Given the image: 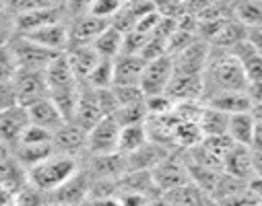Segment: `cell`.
<instances>
[{
	"instance_id": "cell-1",
	"label": "cell",
	"mask_w": 262,
	"mask_h": 206,
	"mask_svg": "<svg viewBox=\"0 0 262 206\" xmlns=\"http://www.w3.org/2000/svg\"><path fill=\"white\" fill-rule=\"evenodd\" d=\"M248 77L237 58L223 48H213L209 52L203 71V97L209 99L221 91H246Z\"/></svg>"
},
{
	"instance_id": "cell-2",
	"label": "cell",
	"mask_w": 262,
	"mask_h": 206,
	"mask_svg": "<svg viewBox=\"0 0 262 206\" xmlns=\"http://www.w3.org/2000/svg\"><path fill=\"white\" fill-rule=\"evenodd\" d=\"M79 167H81L79 157L54 151L43 161H39L31 169H27V179H29V184H33L35 188H39L48 194V192L56 190L58 186H62L69 177H73L79 171Z\"/></svg>"
},
{
	"instance_id": "cell-3",
	"label": "cell",
	"mask_w": 262,
	"mask_h": 206,
	"mask_svg": "<svg viewBox=\"0 0 262 206\" xmlns=\"http://www.w3.org/2000/svg\"><path fill=\"white\" fill-rule=\"evenodd\" d=\"M9 48L17 60V66L31 68V71H46V66L54 60V56L60 54V52H54L33 39H29L27 35H19V33H15L11 37Z\"/></svg>"
},
{
	"instance_id": "cell-4",
	"label": "cell",
	"mask_w": 262,
	"mask_h": 206,
	"mask_svg": "<svg viewBox=\"0 0 262 206\" xmlns=\"http://www.w3.org/2000/svg\"><path fill=\"white\" fill-rule=\"evenodd\" d=\"M171 77H173V58L167 54H161V56H155V58L145 62L139 85L147 97L149 95H161L167 91Z\"/></svg>"
},
{
	"instance_id": "cell-5",
	"label": "cell",
	"mask_w": 262,
	"mask_h": 206,
	"mask_svg": "<svg viewBox=\"0 0 262 206\" xmlns=\"http://www.w3.org/2000/svg\"><path fill=\"white\" fill-rule=\"evenodd\" d=\"M120 124L114 116H103L87 130V155H103L118 151Z\"/></svg>"
},
{
	"instance_id": "cell-6",
	"label": "cell",
	"mask_w": 262,
	"mask_h": 206,
	"mask_svg": "<svg viewBox=\"0 0 262 206\" xmlns=\"http://www.w3.org/2000/svg\"><path fill=\"white\" fill-rule=\"evenodd\" d=\"M89 186H91V173L87 169V165L81 163L79 171L69 177L62 186H58L56 190L48 192V202H56V204H79V202H87L89 198Z\"/></svg>"
},
{
	"instance_id": "cell-7",
	"label": "cell",
	"mask_w": 262,
	"mask_h": 206,
	"mask_svg": "<svg viewBox=\"0 0 262 206\" xmlns=\"http://www.w3.org/2000/svg\"><path fill=\"white\" fill-rule=\"evenodd\" d=\"M17 97L21 105H29L41 97H48V81L43 71H31V68H17L13 77Z\"/></svg>"
},
{
	"instance_id": "cell-8",
	"label": "cell",
	"mask_w": 262,
	"mask_h": 206,
	"mask_svg": "<svg viewBox=\"0 0 262 206\" xmlns=\"http://www.w3.org/2000/svg\"><path fill=\"white\" fill-rule=\"evenodd\" d=\"M52 145H54V151L58 153H67L81 159L87 153V130L75 124L73 120H69L54 132Z\"/></svg>"
},
{
	"instance_id": "cell-9",
	"label": "cell",
	"mask_w": 262,
	"mask_h": 206,
	"mask_svg": "<svg viewBox=\"0 0 262 206\" xmlns=\"http://www.w3.org/2000/svg\"><path fill=\"white\" fill-rule=\"evenodd\" d=\"M19 35H27L29 39L54 50V52H67L69 43H71V27H69V19L62 21H54L48 25H41L33 31L27 33H19Z\"/></svg>"
},
{
	"instance_id": "cell-10",
	"label": "cell",
	"mask_w": 262,
	"mask_h": 206,
	"mask_svg": "<svg viewBox=\"0 0 262 206\" xmlns=\"http://www.w3.org/2000/svg\"><path fill=\"white\" fill-rule=\"evenodd\" d=\"M29 126V113L25 105H13L0 111V143L9 149L19 143L25 128Z\"/></svg>"
},
{
	"instance_id": "cell-11",
	"label": "cell",
	"mask_w": 262,
	"mask_h": 206,
	"mask_svg": "<svg viewBox=\"0 0 262 206\" xmlns=\"http://www.w3.org/2000/svg\"><path fill=\"white\" fill-rule=\"evenodd\" d=\"M153 179L159 188V192H165V190H171L184 181L190 179L188 175V167H186V161L184 159H176V157H169L165 155L153 169Z\"/></svg>"
},
{
	"instance_id": "cell-12",
	"label": "cell",
	"mask_w": 262,
	"mask_h": 206,
	"mask_svg": "<svg viewBox=\"0 0 262 206\" xmlns=\"http://www.w3.org/2000/svg\"><path fill=\"white\" fill-rule=\"evenodd\" d=\"M25 107H27V113H29V122L37 124V126H41V128H46L50 132H56L64 122H69L67 118L62 116L60 107L52 101L50 95L25 105Z\"/></svg>"
},
{
	"instance_id": "cell-13",
	"label": "cell",
	"mask_w": 262,
	"mask_h": 206,
	"mask_svg": "<svg viewBox=\"0 0 262 206\" xmlns=\"http://www.w3.org/2000/svg\"><path fill=\"white\" fill-rule=\"evenodd\" d=\"M145 62L141 54H118L114 58V85H139Z\"/></svg>"
},
{
	"instance_id": "cell-14",
	"label": "cell",
	"mask_w": 262,
	"mask_h": 206,
	"mask_svg": "<svg viewBox=\"0 0 262 206\" xmlns=\"http://www.w3.org/2000/svg\"><path fill=\"white\" fill-rule=\"evenodd\" d=\"M223 171L250 181L254 177V157H252V149L244 147V145H233L225 157H223Z\"/></svg>"
},
{
	"instance_id": "cell-15",
	"label": "cell",
	"mask_w": 262,
	"mask_h": 206,
	"mask_svg": "<svg viewBox=\"0 0 262 206\" xmlns=\"http://www.w3.org/2000/svg\"><path fill=\"white\" fill-rule=\"evenodd\" d=\"M67 56L79 83L85 81V77L91 73V68L99 62V54L95 52L93 43H71L67 48Z\"/></svg>"
},
{
	"instance_id": "cell-16",
	"label": "cell",
	"mask_w": 262,
	"mask_h": 206,
	"mask_svg": "<svg viewBox=\"0 0 262 206\" xmlns=\"http://www.w3.org/2000/svg\"><path fill=\"white\" fill-rule=\"evenodd\" d=\"M229 52H231V54L237 58V62L242 64L244 73H246V77H248V83L262 81V56L254 50V45L248 41V37L242 39V41H237Z\"/></svg>"
},
{
	"instance_id": "cell-17",
	"label": "cell",
	"mask_w": 262,
	"mask_h": 206,
	"mask_svg": "<svg viewBox=\"0 0 262 206\" xmlns=\"http://www.w3.org/2000/svg\"><path fill=\"white\" fill-rule=\"evenodd\" d=\"M254 130H256V118H254L252 109L250 111L229 113V120H227V136H229V139L235 145L250 147L252 145Z\"/></svg>"
},
{
	"instance_id": "cell-18",
	"label": "cell",
	"mask_w": 262,
	"mask_h": 206,
	"mask_svg": "<svg viewBox=\"0 0 262 206\" xmlns=\"http://www.w3.org/2000/svg\"><path fill=\"white\" fill-rule=\"evenodd\" d=\"M161 202H169V204H203V202H211L209 194L201 188L196 186L192 179L171 188V190H165L161 192L159 196Z\"/></svg>"
},
{
	"instance_id": "cell-19",
	"label": "cell",
	"mask_w": 262,
	"mask_h": 206,
	"mask_svg": "<svg viewBox=\"0 0 262 206\" xmlns=\"http://www.w3.org/2000/svg\"><path fill=\"white\" fill-rule=\"evenodd\" d=\"M207 105H213L225 113H235V111H250L252 109V99L246 91H221L215 93L207 99Z\"/></svg>"
},
{
	"instance_id": "cell-20",
	"label": "cell",
	"mask_w": 262,
	"mask_h": 206,
	"mask_svg": "<svg viewBox=\"0 0 262 206\" xmlns=\"http://www.w3.org/2000/svg\"><path fill=\"white\" fill-rule=\"evenodd\" d=\"M91 43H93L95 52L99 54V58H110V60H114L118 54H122L124 31L118 29L116 25H112V21H110V25H107Z\"/></svg>"
},
{
	"instance_id": "cell-21",
	"label": "cell",
	"mask_w": 262,
	"mask_h": 206,
	"mask_svg": "<svg viewBox=\"0 0 262 206\" xmlns=\"http://www.w3.org/2000/svg\"><path fill=\"white\" fill-rule=\"evenodd\" d=\"M149 141V130L147 122H137V124H126L120 126V139H118V151L122 155H128L137 149H141Z\"/></svg>"
},
{
	"instance_id": "cell-22",
	"label": "cell",
	"mask_w": 262,
	"mask_h": 206,
	"mask_svg": "<svg viewBox=\"0 0 262 206\" xmlns=\"http://www.w3.org/2000/svg\"><path fill=\"white\" fill-rule=\"evenodd\" d=\"M227 120H229V113H225V111H221L213 105L203 107L201 116H199V126H201L203 136L227 134Z\"/></svg>"
},
{
	"instance_id": "cell-23",
	"label": "cell",
	"mask_w": 262,
	"mask_h": 206,
	"mask_svg": "<svg viewBox=\"0 0 262 206\" xmlns=\"http://www.w3.org/2000/svg\"><path fill=\"white\" fill-rule=\"evenodd\" d=\"M233 19L246 25L248 29L262 25V3L260 0H235L233 3Z\"/></svg>"
},
{
	"instance_id": "cell-24",
	"label": "cell",
	"mask_w": 262,
	"mask_h": 206,
	"mask_svg": "<svg viewBox=\"0 0 262 206\" xmlns=\"http://www.w3.org/2000/svg\"><path fill=\"white\" fill-rule=\"evenodd\" d=\"M93 89H105L114 85V60L110 58H99V62L91 68V73L81 81Z\"/></svg>"
},
{
	"instance_id": "cell-25",
	"label": "cell",
	"mask_w": 262,
	"mask_h": 206,
	"mask_svg": "<svg viewBox=\"0 0 262 206\" xmlns=\"http://www.w3.org/2000/svg\"><path fill=\"white\" fill-rule=\"evenodd\" d=\"M114 95L120 105H135V103H145L147 95L141 89V85H112Z\"/></svg>"
},
{
	"instance_id": "cell-26",
	"label": "cell",
	"mask_w": 262,
	"mask_h": 206,
	"mask_svg": "<svg viewBox=\"0 0 262 206\" xmlns=\"http://www.w3.org/2000/svg\"><path fill=\"white\" fill-rule=\"evenodd\" d=\"M124 7V0H91V7H89V13L99 17V19H105V21H112L120 9Z\"/></svg>"
},
{
	"instance_id": "cell-27",
	"label": "cell",
	"mask_w": 262,
	"mask_h": 206,
	"mask_svg": "<svg viewBox=\"0 0 262 206\" xmlns=\"http://www.w3.org/2000/svg\"><path fill=\"white\" fill-rule=\"evenodd\" d=\"M17 60L9 48V43L0 45V81H11L17 73Z\"/></svg>"
},
{
	"instance_id": "cell-28",
	"label": "cell",
	"mask_w": 262,
	"mask_h": 206,
	"mask_svg": "<svg viewBox=\"0 0 262 206\" xmlns=\"http://www.w3.org/2000/svg\"><path fill=\"white\" fill-rule=\"evenodd\" d=\"M48 5H52V3H48V0H7V9L11 11L13 17L41 9V7H48Z\"/></svg>"
},
{
	"instance_id": "cell-29",
	"label": "cell",
	"mask_w": 262,
	"mask_h": 206,
	"mask_svg": "<svg viewBox=\"0 0 262 206\" xmlns=\"http://www.w3.org/2000/svg\"><path fill=\"white\" fill-rule=\"evenodd\" d=\"M13 105H21L19 103V97H17V89H15L13 79L11 81H0V111L9 109Z\"/></svg>"
},
{
	"instance_id": "cell-30",
	"label": "cell",
	"mask_w": 262,
	"mask_h": 206,
	"mask_svg": "<svg viewBox=\"0 0 262 206\" xmlns=\"http://www.w3.org/2000/svg\"><path fill=\"white\" fill-rule=\"evenodd\" d=\"M15 35V17L11 11H0V43H9Z\"/></svg>"
},
{
	"instance_id": "cell-31",
	"label": "cell",
	"mask_w": 262,
	"mask_h": 206,
	"mask_svg": "<svg viewBox=\"0 0 262 206\" xmlns=\"http://www.w3.org/2000/svg\"><path fill=\"white\" fill-rule=\"evenodd\" d=\"M248 41L254 45V50L262 56V29H258V27H252V29H248Z\"/></svg>"
},
{
	"instance_id": "cell-32",
	"label": "cell",
	"mask_w": 262,
	"mask_h": 206,
	"mask_svg": "<svg viewBox=\"0 0 262 206\" xmlns=\"http://www.w3.org/2000/svg\"><path fill=\"white\" fill-rule=\"evenodd\" d=\"M250 149L254 153H262V122H258V120H256V130H254V136H252Z\"/></svg>"
},
{
	"instance_id": "cell-33",
	"label": "cell",
	"mask_w": 262,
	"mask_h": 206,
	"mask_svg": "<svg viewBox=\"0 0 262 206\" xmlns=\"http://www.w3.org/2000/svg\"><path fill=\"white\" fill-rule=\"evenodd\" d=\"M248 190L258 198V202H262V177H260V175H254V177L248 181Z\"/></svg>"
},
{
	"instance_id": "cell-34",
	"label": "cell",
	"mask_w": 262,
	"mask_h": 206,
	"mask_svg": "<svg viewBox=\"0 0 262 206\" xmlns=\"http://www.w3.org/2000/svg\"><path fill=\"white\" fill-rule=\"evenodd\" d=\"M0 11H9L7 9V0H0Z\"/></svg>"
},
{
	"instance_id": "cell-35",
	"label": "cell",
	"mask_w": 262,
	"mask_h": 206,
	"mask_svg": "<svg viewBox=\"0 0 262 206\" xmlns=\"http://www.w3.org/2000/svg\"><path fill=\"white\" fill-rule=\"evenodd\" d=\"M48 3H52V5H64V0H48Z\"/></svg>"
},
{
	"instance_id": "cell-36",
	"label": "cell",
	"mask_w": 262,
	"mask_h": 206,
	"mask_svg": "<svg viewBox=\"0 0 262 206\" xmlns=\"http://www.w3.org/2000/svg\"><path fill=\"white\" fill-rule=\"evenodd\" d=\"M258 29H262V25H260V27H258Z\"/></svg>"
},
{
	"instance_id": "cell-37",
	"label": "cell",
	"mask_w": 262,
	"mask_h": 206,
	"mask_svg": "<svg viewBox=\"0 0 262 206\" xmlns=\"http://www.w3.org/2000/svg\"><path fill=\"white\" fill-rule=\"evenodd\" d=\"M124 3H126V0H124Z\"/></svg>"
},
{
	"instance_id": "cell-38",
	"label": "cell",
	"mask_w": 262,
	"mask_h": 206,
	"mask_svg": "<svg viewBox=\"0 0 262 206\" xmlns=\"http://www.w3.org/2000/svg\"><path fill=\"white\" fill-rule=\"evenodd\" d=\"M260 3H262V0H260Z\"/></svg>"
},
{
	"instance_id": "cell-39",
	"label": "cell",
	"mask_w": 262,
	"mask_h": 206,
	"mask_svg": "<svg viewBox=\"0 0 262 206\" xmlns=\"http://www.w3.org/2000/svg\"><path fill=\"white\" fill-rule=\"evenodd\" d=\"M0 45H3V43H0Z\"/></svg>"
}]
</instances>
